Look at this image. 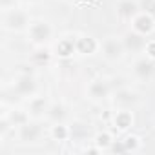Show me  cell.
I'll return each instance as SVG.
<instances>
[{"label":"cell","mask_w":155,"mask_h":155,"mask_svg":"<svg viewBox=\"0 0 155 155\" xmlns=\"http://www.w3.org/2000/svg\"><path fill=\"white\" fill-rule=\"evenodd\" d=\"M115 11H117V17L120 20H130L131 22L140 13V4L137 0H120L115 8Z\"/></svg>","instance_id":"cell-7"},{"label":"cell","mask_w":155,"mask_h":155,"mask_svg":"<svg viewBox=\"0 0 155 155\" xmlns=\"http://www.w3.org/2000/svg\"><path fill=\"white\" fill-rule=\"evenodd\" d=\"M33 60H38V62H48L49 60V53L46 51V49H40V51H37L35 55H33Z\"/></svg>","instance_id":"cell-24"},{"label":"cell","mask_w":155,"mask_h":155,"mask_svg":"<svg viewBox=\"0 0 155 155\" xmlns=\"http://www.w3.org/2000/svg\"><path fill=\"white\" fill-rule=\"evenodd\" d=\"M133 75L137 77L139 81L148 82L151 77L155 75V62H153V58H150V57L137 58L135 64H133Z\"/></svg>","instance_id":"cell-5"},{"label":"cell","mask_w":155,"mask_h":155,"mask_svg":"<svg viewBox=\"0 0 155 155\" xmlns=\"http://www.w3.org/2000/svg\"><path fill=\"white\" fill-rule=\"evenodd\" d=\"M139 4H140V11H144L155 18V0H140Z\"/></svg>","instance_id":"cell-21"},{"label":"cell","mask_w":155,"mask_h":155,"mask_svg":"<svg viewBox=\"0 0 155 155\" xmlns=\"http://www.w3.org/2000/svg\"><path fill=\"white\" fill-rule=\"evenodd\" d=\"M88 135H90V130H88V126L84 122L77 120V122H73L69 126V139L71 140H86Z\"/></svg>","instance_id":"cell-15"},{"label":"cell","mask_w":155,"mask_h":155,"mask_svg":"<svg viewBox=\"0 0 155 155\" xmlns=\"http://www.w3.org/2000/svg\"><path fill=\"white\" fill-rule=\"evenodd\" d=\"M124 142H126V146H128V151H135L137 148H139V137H135V135H128L126 139H124Z\"/></svg>","instance_id":"cell-23"},{"label":"cell","mask_w":155,"mask_h":155,"mask_svg":"<svg viewBox=\"0 0 155 155\" xmlns=\"http://www.w3.org/2000/svg\"><path fill=\"white\" fill-rule=\"evenodd\" d=\"M113 102H115V106H119V110H130L131 106H135L139 102V95L130 88H120L115 91Z\"/></svg>","instance_id":"cell-6"},{"label":"cell","mask_w":155,"mask_h":155,"mask_svg":"<svg viewBox=\"0 0 155 155\" xmlns=\"http://www.w3.org/2000/svg\"><path fill=\"white\" fill-rule=\"evenodd\" d=\"M2 24H4V29H8V31H24V29L29 28L31 22H29L28 13L15 8V9H9V11H4Z\"/></svg>","instance_id":"cell-1"},{"label":"cell","mask_w":155,"mask_h":155,"mask_svg":"<svg viewBox=\"0 0 155 155\" xmlns=\"http://www.w3.org/2000/svg\"><path fill=\"white\" fill-rule=\"evenodd\" d=\"M46 117H48L51 122L58 124V122H64V119L68 117V111H66V108H64L62 104H51V106L48 108Z\"/></svg>","instance_id":"cell-17"},{"label":"cell","mask_w":155,"mask_h":155,"mask_svg":"<svg viewBox=\"0 0 155 155\" xmlns=\"http://www.w3.org/2000/svg\"><path fill=\"white\" fill-rule=\"evenodd\" d=\"M0 8H2V11L15 9L17 8V0H0Z\"/></svg>","instance_id":"cell-26"},{"label":"cell","mask_w":155,"mask_h":155,"mask_svg":"<svg viewBox=\"0 0 155 155\" xmlns=\"http://www.w3.org/2000/svg\"><path fill=\"white\" fill-rule=\"evenodd\" d=\"M51 135H53L55 140H68L69 139V126H64L62 122H58V124L53 126Z\"/></svg>","instance_id":"cell-19"},{"label":"cell","mask_w":155,"mask_h":155,"mask_svg":"<svg viewBox=\"0 0 155 155\" xmlns=\"http://www.w3.org/2000/svg\"><path fill=\"white\" fill-rule=\"evenodd\" d=\"M8 119L11 120V124H13L15 128H20L22 124L29 122V115H28L26 111H22V110H13L11 113H8Z\"/></svg>","instance_id":"cell-18"},{"label":"cell","mask_w":155,"mask_h":155,"mask_svg":"<svg viewBox=\"0 0 155 155\" xmlns=\"http://www.w3.org/2000/svg\"><path fill=\"white\" fill-rule=\"evenodd\" d=\"M48 101L44 97H31L29 99V113L33 117H42L44 113H48Z\"/></svg>","instance_id":"cell-14"},{"label":"cell","mask_w":155,"mask_h":155,"mask_svg":"<svg viewBox=\"0 0 155 155\" xmlns=\"http://www.w3.org/2000/svg\"><path fill=\"white\" fill-rule=\"evenodd\" d=\"M28 33H29V40L37 46H44L49 38H51V26L46 22V20H35L29 24L28 28Z\"/></svg>","instance_id":"cell-2"},{"label":"cell","mask_w":155,"mask_h":155,"mask_svg":"<svg viewBox=\"0 0 155 155\" xmlns=\"http://www.w3.org/2000/svg\"><path fill=\"white\" fill-rule=\"evenodd\" d=\"M113 124H115V128H119L120 131H126V130L133 124V115H131V111H130V110H119L117 115H115V119H113Z\"/></svg>","instance_id":"cell-13"},{"label":"cell","mask_w":155,"mask_h":155,"mask_svg":"<svg viewBox=\"0 0 155 155\" xmlns=\"http://www.w3.org/2000/svg\"><path fill=\"white\" fill-rule=\"evenodd\" d=\"M144 51H146V57H150V58L155 60V40H148Z\"/></svg>","instance_id":"cell-25"},{"label":"cell","mask_w":155,"mask_h":155,"mask_svg":"<svg viewBox=\"0 0 155 155\" xmlns=\"http://www.w3.org/2000/svg\"><path fill=\"white\" fill-rule=\"evenodd\" d=\"M101 49H102L104 58H106V60H111V62H113V60H120L122 55H124V51H126L122 40H117V38H113V37L102 40Z\"/></svg>","instance_id":"cell-4"},{"label":"cell","mask_w":155,"mask_h":155,"mask_svg":"<svg viewBox=\"0 0 155 155\" xmlns=\"http://www.w3.org/2000/svg\"><path fill=\"white\" fill-rule=\"evenodd\" d=\"M13 93L17 97H33L37 93V81L29 73H22L15 79L13 84Z\"/></svg>","instance_id":"cell-3"},{"label":"cell","mask_w":155,"mask_h":155,"mask_svg":"<svg viewBox=\"0 0 155 155\" xmlns=\"http://www.w3.org/2000/svg\"><path fill=\"white\" fill-rule=\"evenodd\" d=\"M110 93H111V84L106 79H95L88 86V95L93 101H104L110 97Z\"/></svg>","instance_id":"cell-8"},{"label":"cell","mask_w":155,"mask_h":155,"mask_svg":"<svg viewBox=\"0 0 155 155\" xmlns=\"http://www.w3.org/2000/svg\"><path fill=\"white\" fill-rule=\"evenodd\" d=\"M110 150L113 153H128V146H126L124 140H113L111 146H110Z\"/></svg>","instance_id":"cell-22"},{"label":"cell","mask_w":155,"mask_h":155,"mask_svg":"<svg viewBox=\"0 0 155 155\" xmlns=\"http://www.w3.org/2000/svg\"><path fill=\"white\" fill-rule=\"evenodd\" d=\"M24 2H37V0H24Z\"/></svg>","instance_id":"cell-27"},{"label":"cell","mask_w":155,"mask_h":155,"mask_svg":"<svg viewBox=\"0 0 155 155\" xmlns=\"http://www.w3.org/2000/svg\"><path fill=\"white\" fill-rule=\"evenodd\" d=\"M131 28H133V31H137V33H140V35L146 37V35H150V33L155 29V18H153L151 15L140 11V13L131 20Z\"/></svg>","instance_id":"cell-9"},{"label":"cell","mask_w":155,"mask_h":155,"mask_svg":"<svg viewBox=\"0 0 155 155\" xmlns=\"http://www.w3.org/2000/svg\"><path fill=\"white\" fill-rule=\"evenodd\" d=\"M75 48H77V53L81 55H93L99 49V42L93 37H81L75 40Z\"/></svg>","instance_id":"cell-12"},{"label":"cell","mask_w":155,"mask_h":155,"mask_svg":"<svg viewBox=\"0 0 155 155\" xmlns=\"http://www.w3.org/2000/svg\"><path fill=\"white\" fill-rule=\"evenodd\" d=\"M111 137H110V133H99L97 137H95V144L101 148V150H110V146H111Z\"/></svg>","instance_id":"cell-20"},{"label":"cell","mask_w":155,"mask_h":155,"mask_svg":"<svg viewBox=\"0 0 155 155\" xmlns=\"http://www.w3.org/2000/svg\"><path fill=\"white\" fill-rule=\"evenodd\" d=\"M40 137H42V128L35 122H26L18 128V139L22 142L33 144V142H38Z\"/></svg>","instance_id":"cell-10"},{"label":"cell","mask_w":155,"mask_h":155,"mask_svg":"<svg viewBox=\"0 0 155 155\" xmlns=\"http://www.w3.org/2000/svg\"><path fill=\"white\" fill-rule=\"evenodd\" d=\"M146 42H148V38H146L144 35L133 31V29L128 31V33L122 37V44H124L126 51H144Z\"/></svg>","instance_id":"cell-11"},{"label":"cell","mask_w":155,"mask_h":155,"mask_svg":"<svg viewBox=\"0 0 155 155\" xmlns=\"http://www.w3.org/2000/svg\"><path fill=\"white\" fill-rule=\"evenodd\" d=\"M75 40H77V38H62V40H58V44H57V55L62 57V58L71 57V55L77 51Z\"/></svg>","instance_id":"cell-16"}]
</instances>
